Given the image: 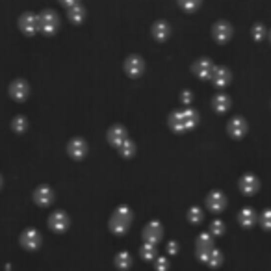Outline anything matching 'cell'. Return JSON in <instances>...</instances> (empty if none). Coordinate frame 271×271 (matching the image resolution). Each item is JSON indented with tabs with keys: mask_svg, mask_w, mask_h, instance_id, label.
I'll return each mask as SVG.
<instances>
[{
	"mask_svg": "<svg viewBox=\"0 0 271 271\" xmlns=\"http://www.w3.org/2000/svg\"><path fill=\"white\" fill-rule=\"evenodd\" d=\"M130 221H132V212L128 210L126 206H121L115 210V214L110 219V229H112L115 234H125L130 227Z\"/></svg>",
	"mask_w": 271,
	"mask_h": 271,
	"instance_id": "cell-1",
	"label": "cell"
},
{
	"mask_svg": "<svg viewBox=\"0 0 271 271\" xmlns=\"http://www.w3.org/2000/svg\"><path fill=\"white\" fill-rule=\"evenodd\" d=\"M41 234L35 229H26V231L20 234V245L28 249V251H35V249H39L41 245Z\"/></svg>",
	"mask_w": 271,
	"mask_h": 271,
	"instance_id": "cell-2",
	"label": "cell"
},
{
	"mask_svg": "<svg viewBox=\"0 0 271 271\" xmlns=\"http://www.w3.org/2000/svg\"><path fill=\"white\" fill-rule=\"evenodd\" d=\"M195 251H197V257L201 262H206V258L214 251V244H212V238L210 234H201L197 238V247H195Z\"/></svg>",
	"mask_w": 271,
	"mask_h": 271,
	"instance_id": "cell-3",
	"label": "cell"
},
{
	"mask_svg": "<svg viewBox=\"0 0 271 271\" xmlns=\"http://www.w3.org/2000/svg\"><path fill=\"white\" fill-rule=\"evenodd\" d=\"M162 234H164V231H162V225H160L158 221H151V223L143 229V238H145V244L156 245L160 240H162Z\"/></svg>",
	"mask_w": 271,
	"mask_h": 271,
	"instance_id": "cell-4",
	"label": "cell"
},
{
	"mask_svg": "<svg viewBox=\"0 0 271 271\" xmlns=\"http://www.w3.org/2000/svg\"><path fill=\"white\" fill-rule=\"evenodd\" d=\"M48 225L54 232H63L69 227V218H67L63 212H54L50 219H48Z\"/></svg>",
	"mask_w": 271,
	"mask_h": 271,
	"instance_id": "cell-5",
	"label": "cell"
},
{
	"mask_svg": "<svg viewBox=\"0 0 271 271\" xmlns=\"http://www.w3.org/2000/svg\"><path fill=\"white\" fill-rule=\"evenodd\" d=\"M206 205H208V208H210V210L221 212L227 205V199L223 197L219 192H214V193H210V195H208V199H206Z\"/></svg>",
	"mask_w": 271,
	"mask_h": 271,
	"instance_id": "cell-6",
	"label": "cell"
},
{
	"mask_svg": "<svg viewBox=\"0 0 271 271\" xmlns=\"http://www.w3.org/2000/svg\"><path fill=\"white\" fill-rule=\"evenodd\" d=\"M33 199H35V203L41 206L50 205V203H52V192H50L48 188H39V190L35 192V195H33Z\"/></svg>",
	"mask_w": 271,
	"mask_h": 271,
	"instance_id": "cell-7",
	"label": "cell"
},
{
	"mask_svg": "<svg viewBox=\"0 0 271 271\" xmlns=\"http://www.w3.org/2000/svg\"><path fill=\"white\" fill-rule=\"evenodd\" d=\"M115 266L119 268V270H130V266H132V255L126 251H121L117 253V257H115Z\"/></svg>",
	"mask_w": 271,
	"mask_h": 271,
	"instance_id": "cell-8",
	"label": "cell"
},
{
	"mask_svg": "<svg viewBox=\"0 0 271 271\" xmlns=\"http://www.w3.org/2000/svg\"><path fill=\"white\" fill-rule=\"evenodd\" d=\"M255 221H257L255 210H251V208H245V210L240 212V223H242L244 227H251V225H255Z\"/></svg>",
	"mask_w": 271,
	"mask_h": 271,
	"instance_id": "cell-9",
	"label": "cell"
},
{
	"mask_svg": "<svg viewBox=\"0 0 271 271\" xmlns=\"http://www.w3.org/2000/svg\"><path fill=\"white\" fill-rule=\"evenodd\" d=\"M242 190H244L247 195H251V193H255L257 192V188H258V182H257V179H253L251 175H247L244 180H242Z\"/></svg>",
	"mask_w": 271,
	"mask_h": 271,
	"instance_id": "cell-10",
	"label": "cell"
},
{
	"mask_svg": "<svg viewBox=\"0 0 271 271\" xmlns=\"http://www.w3.org/2000/svg\"><path fill=\"white\" fill-rule=\"evenodd\" d=\"M206 264L210 266V268H219V266L223 264V255H221V251L214 249V251L208 255V258H206Z\"/></svg>",
	"mask_w": 271,
	"mask_h": 271,
	"instance_id": "cell-11",
	"label": "cell"
},
{
	"mask_svg": "<svg viewBox=\"0 0 271 271\" xmlns=\"http://www.w3.org/2000/svg\"><path fill=\"white\" fill-rule=\"evenodd\" d=\"M141 258L143 260H154L156 258V245L145 244L141 247Z\"/></svg>",
	"mask_w": 271,
	"mask_h": 271,
	"instance_id": "cell-12",
	"label": "cell"
},
{
	"mask_svg": "<svg viewBox=\"0 0 271 271\" xmlns=\"http://www.w3.org/2000/svg\"><path fill=\"white\" fill-rule=\"evenodd\" d=\"M188 219L192 223H201L203 221V210L201 208H192V210L188 212Z\"/></svg>",
	"mask_w": 271,
	"mask_h": 271,
	"instance_id": "cell-13",
	"label": "cell"
},
{
	"mask_svg": "<svg viewBox=\"0 0 271 271\" xmlns=\"http://www.w3.org/2000/svg\"><path fill=\"white\" fill-rule=\"evenodd\" d=\"M210 232L212 234H216V236H221V234L225 232V223H223V221H219V219H216V221L210 225Z\"/></svg>",
	"mask_w": 271,
	"mask_h": 271,
	"instance_id": "cell-14",
	"label": "cell"
},
{
	"mask_svg": "<svg viewBox=\"0 0 271 271\" xmlns=\"http://www.w3.org/2000/svg\"><path fill=\"white\" fill-rule=\"evenodd\" d=\"M154 260H156V262H154V266H156V271H167V268H169V262H167L166 257H156Z\"/></svg>",
	"mask_w": 271,
	"mask_h": 271,
	"instance_id": "cell-15",
	"label": "cell"
},
{
	"mask_svg": "<svg viewBox=\"0 0 271 271\" xmlns=\"http://www.w3.org/2000/svg\"><path fill=\"white\" fill-rule=\"evenodd\" d=\"M260 221H262V227H264V229L271 231V210H266L264 214H262Z\"/></svg>",
	"mask_w": 271,
	"mask_h": 271,
	"instance_id": "cell-16",
	"label": "cell"
},
{
	"mask_svg": "<svg viewBox=\"0 0 271 271\" xmlns=\"http://www.w3.org/2000/svg\"><path fill=\"white\" fill-rule=\"evenodd\" d=\"M167 249H169V253H171V255H175V253L179 251V247H177V242H169Z\"/></svg>",
	"mask_w": 271,
	"mask_h": 271,
	"instance_id": "cell-17",
	"label": "cell"
},
{
	"mask_svg": "<svg viewBox=\"0 0 271 271\" xmlns=\"http://www.w3.org/2000/svg\"><path fill=\"white\" fill-rule=\"evenodd\" d=\"M0 184H2V180H0Z\"/></svg>",
	"mask_w": 271,
	"mask_h": 271,
	"instance_id": "cell-18",
	"label": "cell"
}]
</instances>
